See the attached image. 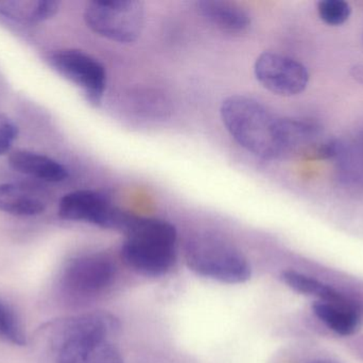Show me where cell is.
<instances>
[{"mask_svg":"<svg viewBox=\"0 0 363 363\" xmlns=\"http://www.w3.org/2000/svg\"><path fill=\"white\" fill-rule=\"evenodd\" d=\"M118 327L116 318L106 313H86L59 322L51 336L57 363H125L110 341Z\"/></svg>","mask_w":363,"mask_h":363,"instance_id":"cell-1","label":"cell"},{"mask_svg":"<svg viewBox=\"0 0 363 363\" xmlns=\"http://www.w3.org/2000/svg\"><path fill=\"white\" fill-rule=\"evenodd\" d=\"M123 234L121 255L140 274L161 276L176 264L178 234L172 224L132 215Z\"/></svg>","mask_w":363,"mask_h":363,"instance_id":"cell-2","label":"cell"},{"mask_svg":"<svg viewBox=\"0 0 363 363\" xmlns=\"http://www.w3.org/2000/svg\"><path fill=\"white\" fill-rule=\"evenodd\" d=\"M222 121L245 151L264 160L281 158L277 139V117L257 100L235 95L222 102Z\"/></svg>","mask_w":363,"mask_h":363,"instance_id":"cell-3","label":"cell"},{"mask_svg":"<svg viewBox=\"0 0 363 363\" xmlns=\"http://www.w3.org/2000/svg\"><path fill=\"white\" fill-rule=\"evenodd\" d=\"M186 261L192 272L220 283L236 285L251 278V266L242 254L216 237L201 236L188 243Z\"/></svg>","mask_w":363,"mask_h":363,"instance_id":"cell-4","label":"cell"},{"mask_svg":"<svg viewBox=\"0 0 363 363\" xmlns=\"http://www.w3.org/2000/svg\"><path fill=\"white\" fill-rule=\"evenodd\" d=\"M84 19L104 38L118 43L135 42L144 28V4L136 0L91 1L85 8Z\"/></svg>","mask_w":363,"mask_h":363,"instance_id":"cell-5","label":"cell"},{"mask_svg":"<svg viewBox=\"0 0 363 363\" xmlns=\"http://www.w3.org/2000/svg\"><path fill=\"white\" fill-rule=\"evenodd\" d=\"M116 274L114 262L104 254L72 258L60 276V288L72 300L91 298L112 285Z\"/></svg>","mask_w":363,"mask_h":363,"instance_id":"cell-6","label":"cell"},{"mask_svg":"<svg viewBox=\"0 0 363 363\" xmlns=\"http://www.w3.org/2000/svg\"><path fill=\"white\" fill-rule=\"evenodd\" d=\"M59 217L66 221L85 222L106 229L123 232L132 215L117 208L95 191L81 190L66 194L60 200Z\"/></svg>","mask_w":363,"mask_h":363,"instance_id":"cell-7","label":"cell"},{"mask_svg":"<svg viewBox=\"0 0 363 363\" xmlns=\"http://www.w3.org/2000/svg\"><path fill=\"white\" fill-rule=\"evenodd\" d=\"M49 64L57 74L81 89L94 106L101 102L106 89V70L91 55L77 49H61L51 53Z\"/></svg>","mask_w":363,"mask_h":363,"instance_id":"cell-8","label":"cell"},{"mask_svg":"<svg viewBox=\"0 0 363 363\" xmlns=\"http://www.w3.org/2000/svg\"><path fill=\"white\" fill-rule=\"evenodd\" d=\"M254 72L264 89L284 97L303 93L311 79L304 64L275 53H262L256 60Z\"/></svg>","mask_w":363,"mask_h":363,"instance_id":"cell-9","label":"cell"},{"mask_svg":"<svg viewBox=\"0 0 363 363\" xmlns=\"http://www.w3.org/2000/svg\"><path fill=\"white\" fill-rule=\"evenodd\" d=\"M322 134V128L308 119H277V139L281 157L306 153L315 146Z\"/></svg>","mask_w":363,"mask_h":363,"instance_id":"cell-10","label":"cell"},{"mask_svg":"<svg viewBox=\"0 0 363 363\" xmlns=\"http://www.w3.org/2000/svg\"><path fill=\"white\" fill-rule=\"evenodd\" d=\"M313 310L320 321L340 336H352L362 326V305L347 296L337 302L318 300Z\"/></svg>","mask_w":363,"mask_h":363,"instance_id":"cell-11","label":"cell"},{"mask_svg":"<svg viewBox=\"0 0 363 363\" xmlns=\"http://www.w3.org/2000/svg\"><path fill=\"white\" fill-rule=\"evenodd\" d=\"M9 164L21 174L48 183H61L68 177L67 170L61 163L32 151H14L9 157Z\"/></svg>","mask_w":363,"mask_h":363,"instance_id":"cell-12","label":"cell"},{"mask_svg":"<svg viewBox=\"0 0 363 363\" xmlns=\"http://www.w3.org/2000/svg\"><path fill=\"white\" fill-rule=\"evenodd\" d=\"M198 10L209 23L223 31L240 33L250 27L251 18L240 6L220 0L198 2Z\"/></svg>","mask_w":363,"mask_h":363,"instance_id":"cell-13","label":"cell"},{"mask_svg":"<svg viewBox=\"0 0 363 363\" xmlns=\"http://www.w3.org/2000/svg\"><path fill=\"white\" fill-rule=\"evenodd\" d=\"M46 202L29 190L11 183L0 185V211L17 217L40 215Z\"/></svg>","mask_w":363,"mask_h":363,"instance_id":"cell-14","label":"cell"},{"mask_svg":"<svg viewBox=\"0 0 363 363\" xmlns=\"http://www.w3.org/2000/svg\"><path fill=\"white\" fill-rule=\"evenodd\" d=\"M60 10V4L53 0L38 1H0V15L21 23H38L52 18Z\"/></svg>","mask_w":363,"mask_h":363,"instance_id":"cell-15","label":"cell"},{"mask_svg":"<svg viewBox=\"0 0 363 363\" xmlns=\"http://www.w3.org/2000/svg\"><path fill=\"white\" fill-rule=\"evenodd\" d=\"M281 279L294 291L304 296H313L323 302H337L345 298L342 293L330 286L296 271H285L281 274Z\"/></svg>","mask_w":363,"mask_h":363,"instance_id":"cell-16","label":"cell"},{"mask_svg":"<svg viewBox=\"0 0 363 363\" xmlns=\"http://www.w3.org/2000/svg\"><path fill=\"white\" fill-rule=\"evenodd\" d=\"M0 341L15 347H25L27 336L16 313L0 300Z\"/></svg>","mask_w":363,"mask_h":363,"instance_id":"cell-17","label":"cell"},{"mask_svg":"<svg viewBox=\"0 0 363 363\" xmlns=\"http://www.w3.org/2000/svg\"><path fill=\"white\" fill-rule=\"evenodd\" d=\"M317 10L326 25L337 27L349 21L353 9L345 0H321L318 2Z\"/></svg>","mask_w":363,"mask_h":363,"instance_id":"cell-18","label":"cell"},{"mask_svg":"<svg viewBox=\"0 0 363 363\" xmlns=\"http://www.w3.org/2000/svg\"><path fill=\"white\" fill-rule=\"evenodd\" d=\"M18 134V128L14 121L0 113V156L4 155L10 151L13 143L16 140Z\"/></svg>","mask_w":363,"mask_h":363,"instance_id":"cell-19","label":"cell"},{"mask_svg":"<svg viewBox=\"0 0 363 363\" xmlns=\"http://www.w3.org/2000/svg\"><path fill=\"white\" fill-rule=\"evenodd\" d=\"M352 78L363 87V64H355L350 68Z\"/></svg>","mask_w":363,"mask_h":363,"instance_id":"cell-20","label":"cell"},{"mask_svg":"<svg viewBox=\"0 0 363 363\" xmlns=\"http://www.w3.org/2000/svg\"><path fill=\"white\" fill-rule=\"evenodd\" d=\"M358 148L363 153V126L356 129V131L352 134L351 138H349Z\"/></svg>","mask_w":363,"mask_h":363,"instance_id":"cell-21","label":"cell"},{"mask_svg":"<svg viewBox=\"0 0 363 363\" xmlns=\"http://www.w3.org/2000/svg\"><path fill=\"white\" fill-rule=\"evenodd\" d=\"M307 363H339V362H334V360L318 359V360H313V362H309Z\"/></svg>","mask_w":363,"mask_h":363,"instance_id":"cell-22","label":"cell"}]
</instances>
